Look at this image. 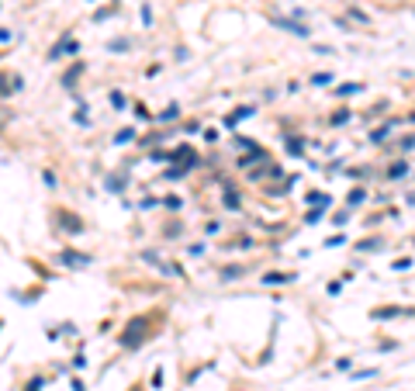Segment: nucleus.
<instances>
[{
    "mask_svg": "<svg viewBox=\"0 0 415 391\" xmlns=\"http://www.w3.org/2000/svg\"><path fill=\"white\" fill-rule=\"evenodd\" d=\"M260 281H263V284H291L294 274H280V270H274V274H263Z\"/></svg>",
    "mask_w": 415,
    "mask_h": 391,
    "instance_id": "3",
    "label": "nucleus"
},
{
    "mask_svg": "<svg viewBox=\"0 0 415 391\" xmlns=\"http://www.w3.org/2000/svg\"><path fill=\"white\" fill-rule=\"evenodd\" d=\"M277 28H284V31H294V35H301V38H308V28L305 24H298V21H287V17H274Z\"/></svg>",
    "mask_w": 415,
    "mask_h": 391,
    "instance_id": "2",
    "label": "nucleus"
},
{
    "mask_svg": "<svg viewBox=\"0 0 415 391\" xmlns=\"http://www.w3.org/2000/svg\"><path fill=\"white\" fill-rule=\"evenodd\" d=\"M301 149H305V146H301V142H298V139H294V142H291V139H287V153H294V156H298V153H301Z\"/></svg>",
    "mask_w": 415,
    "mask_h": 391,
    "instance_id": "9",
    "label": "nucleus"
},
{
    "mask_svg": "<svg viewBox=\"0 0 415 391\" xmlns=\"http://www.w3.org/2000/svg\"><path fill=\"white\" fill-rule=\"evenodd\" d=\"M391 128H395V121H388V125H384V128H377V132H374V135H370V139H374V142H384V135H388V132H391Z\"/></svg>",
    "mask_w": 415,
    "mask_h": 391,
    "instance_id": "6",
    "label": "nucleus"
},
{
    "mask_svg": "<svg viewBox=\"0 0 415 391\" xmlns=\"http://www.w3.org/2000/svg\"><path fill=\"white\" fill-rule=\"evenodd\" d=\"M121 184H125L121 177H111V180H107V187H111V191H121Z\"/></svg>",
    "mask_w": 415,
    "mask_h": 391,
    "instance_id": "12",
    "label": "nucleus"
},
{
    "mask_svg": "<svg viewBox=\"0 0 415 391\" xmlns=\"http://www.w3.org/2000/svg\"><path fill=\"white\" fill-rule=\"evenodd\" d=\"M135 139V128H125V132H118V142H132Z\"/></svg>",
    "mask_w": 415,
    "mask_h": 391,
    "instance_id": "8",
    "label": "nucleus"
},
{
    "mask_svg": "<svg viewBox=\"0 0 415 391\" xmlns=\"http://www.w3.org/2000/svg\"><path fill=\"white\" fill-rule=\"evenodd\" d=\"M107 49H111V52H125V49H128V38H114Z\"/></svg>",
    "mask_w": 415,
    "mask_h": 391,
    "instance_id": "7",
    "label": "nucleus"
},
{
    "mask_svg": "<svg viewBox=\"0 0 415 391\" xmlns=\"http://www.w3.org/2000/svg\"><path fill=\"white\" fill-rule=\"evenodd\" d=\"M329 80H332V77H329V73H318V77L311 80V83H315V87H325V83H329Z\"/></svg>",
    "mask_w": 415,
    "mask_h": 391,
    "instance_id": "10",
    "label": "nucleus"
},
{
    "mask_svg": "<svg viewBox=\"0 0 415 391\" xmlns=\"http://www.w3.org/2000/svg\"><path fill=\"white\" fill-rule=\"evenodd\" d=\"M405 173H409V159H398V163H391V170H388V177H395V180L405 177Z\"/></svg>",
    "mask_w": 415,
    "mask_h": 391,
    "instance_id": "5",
    "label": "nucleus"
},
{
    "mask_svg": "<svg viewBox=\"0 0 415 391\" xmlns=\"http://www.w3.org/2000/svg\"><path fill=\"white\" fill-rule=\"evenodd\" d=\"M145 325H149V318H142V315H138V318H132V322H128V336H121V343H125V346H138V343H142V336H145V332H142Z\"/></svg>",
    "mask_w": 415,
    "mask_h": 391,
    "instance_id": "1",
    "label": "nucleus"
},
{
    "mask_svg": "<svg viewBox=\"0 0 415 391\" xmlns=\"http://www.w3.org/2000/svg\"><path fill=\"white\" fill-rule=\"evenodd\" d=\"M38 388H45V381H42V378H35V381L28 385V391H38Z\"/></svg>",
    "mask_w": 415,
    "mask_h": 391,
    "instance_id": "13",
    "label": "nucleus"
},
{
    "mask_svg": "<svg viewBox=\"0 0 415 391\" xmlns=\"http://www.w3.org/2000/svg\"><path fill=\"white\" fill-rule=\"evenodd\" d=\"M249 114H253V107H239L235 114H228V118H225V125H228V128H235V121H242V118H249Z\"/></svg>",
    "mask_w": 415,
    "mask_h": 391,
    "instance_id": "4",
    "label": "nucleus"
},
{
    "mask_svg": "<svg viewBox=\"0 0 415 391\" xmlns=\"http://www.w3.org/2000/svg\"><path fill=\"white\" fill-rule=\"evenodd\" d=\"M111 104H114V107H125V97H121V94L114 90V94H111Z\"/></svg>",
    "mask_w": 415,
    "mask_h": 391,
    "instance_id": "11",
    "label": "nucleus"
}]
</instances>
